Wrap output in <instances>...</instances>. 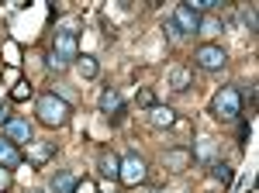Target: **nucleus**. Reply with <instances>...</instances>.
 Segmentation results:
<instances>
[{
    "label": "nucleus",
    "instance_id": "a878e982",
    "mask_svg": "<svg viewBox=\"0 0 259 193\" xmlns=\"http://www.w3.org/2000/svg\"><path fill=\"white\" fill-rule=\"evenodd\" d=\"M28 193H45V190H28Z\"/></svg>",
    "mask_w": 259,
    "mask_h": 193
},
{
    "label": "nucleus",
    "instance_id": "aec40b11",
    "mask_svg": "<svg viewBox=\"0 0 259 193\" xmlns=\"http://www.w3.org/2000/svg\"><path fill=\"white\" fill-rule=\"evenodd\" d=\"M135 104H139V107H145V111H149V107H152V104H156V93H152V90H149V86H142L139 93H135Z\"/></svg>",
    "mask_w": 259,
    "mask_h": 193
},
{
    "label": "nucleus",
    "instance_id": "2eb2a0df",
    "mask_svg": "<svg viewBox=\"0 0 259 193\" xmlns=\"http://www.w3.org/2000/svg\"><path fill=\"white\" fill-rule=\"evenodd\" d=\"M221 31H225L221 18H214V14L200 18V24H197V35H204V38H214V35H221Z\"/></svg>",
    "mask_w": 259,
    "mask_h": 193
},
{
    "label": "nucleus",
    "instance_id": "4be33fe9",
    "mask_svg": "<svg viewBox=\"0 0 259 193\" xmlns=\"http://www.w3.org/2000/svg\"><path fill=\"white\" fill-rule=\"evenodd\" d=\"M28 96H31V86H28V83H18V86L11 90V100H28Z\"/></svg>",
    "mask_w": 259,
    "mask_h": 193
},
{
    "label": "nucleus",
    "instance_id": "4468645a",
    "mask_svg": "<svg viewBox=\"0 0 259 193\" xmlns=\"http://www.w3.org/2000/svg\"><path fill=\"white\" fill-rule=\"evenodd\" d=\"M97 169H100V176H104V179H118L121 159H118L114 152H100V159H97Z\"/></svg>",
    "mask_w": 259,
    "mask_h": 193
},
{
    "label": "nucleus",
    "instance_id": "423d86ee",
    "mask_svg": "<svg viewBox=\"0 0 259 193\" xmlns=\"http://www.w3.org/2000/svg\"><path fill=\"white\" fill-rule=\"evenodd\" d=\"M4 138L14 141V145H31V141H35V131H31V124H28L24 117H11V121L4 124Z\"/></svg>",
    "mask_w": 259,
    "mask_h": 193
},
{
    "label": "nucleus",
    "instance_id": "b1692460",
    "mask_svg": "<svg viewBox=\"0 0 259 193\" xmlns=\"http://www.w3.org/2000/svg\"><path fill=\"white\" fill-rule=\"evenodd\" d=\"M245 141H249V124L242 121V124H239V145H245Z\"/></svg>",
    "mask_w": 259,
    "mask_h": 193
},
{
    "label": "nucleus",
    "instance_id": "f8f14e48",
    "mask_svg": "<svg viewBox=\"0 0 259 193\" xmlns=\"http://www.w3.org/2000/svg\"><path fill=\"white\" fill-rule=\"evenodd\" d=\"M97 107H100V114H114V117H118L121 114V93L114 90V86H104Z\"/></svg>",
    "mask_w": 259,
    "mask_h": 193
},
{
    "label": "nucleus",
    "instance_id": "f03ea898",
    "mask_svg": "<svg viewBox=\"0 0 259 193\" xmlns=\"http://www.w3.org/2000/svg\"><path fill=\"white\" fill-rule=\"evenodd\" d=\"M35 114H38V121L45 124V128H66L73 107H69L59 93H41L38 104H35Z\"/></svg>",
    "mask_w": 259,
    "mask_h": 193
},
{
    "label": "nucleus",
    "instance_id": "412c9836",
    "mask_svg": "<svg viewBox=\"0 0 259 193\" xmlns=\"http://www.w3.org/2000/svg\"><path fill=\"white\" fill-rule=\"evenodd\" d=\"M239 21L249 28V31H256V7H242V11H239Z\"/></svg>",
    "mask_w": 259,
    "mask_h": 193
},
{
    "label": "nucleus",
    "instance_id": "5701e85b",
    "mask_svg": "<svg viewBox=\"0 0 259 193\" xmlns=\"http://www.w3.org/2000/svg\"><path fill=\"white\" fill-rule=\"evenodd\" d=\"M73 193H97V183H94V179H76Z\"/></svg>",
    "mask_w": 259,
    "mask_h": 193
},
{
    "label": "nucleus",
    "instance_id": "a211bd4d",
    "mask_svg": "<svg viewBox=\"0 0 259 193\" xmlns=\"http://www.w3.org/2000/svg\"><path fill=\"white\" fill-rule=\"evenodd\" d=\"M211 176H214V183H221V186H232V166H228V162H218V159H214V162H211Z\"/></svg>",
    "mask_w": 259,
    "mask_h": 193
},
{
    "label": "nucleus",
    "instance_id": "f257e3e1",
    "mask_svg": "<svg viewBox=\"0 0 259 193\" xmlns=\"http://www.w3.org/2000/svg\"><path fill=\"white\" fill-rule=\"evenodd\" d=\"M80 59V41H76V28L73 24H66L56 31V38H52V49H49V69H56L62 73L69 62H76Z\"/></svg>",
    "mask_w": 259,
    "mask_h": 193
},
{
    "label": "nucleus",
    "instance_id": "6ab92c4d",
    "mask_svg": "<svg viewBox=\"0 0 259 193\" xmlns=\"http://www.w3.org/2000/svg\"><path fill=\"white\" fill-rule=\"evenodd\" d=\"M76 69H80V76H83V79L97 76V59H94V56H83V59H76Z\"/></svg>",
    "mask_w": 259,
    "mask_h": 193
},
{
    "label": "nucleus",
    "instance_id": "1a4fd4ad",
    "mask_svg": "<svg viewBox=\"0 0 259 193\" xmlns=\"http://www.w3.org/2000/svg\"><path fill=\"white\" fill-rule=\"evenodd\" d=\"M21 162H24V155L14 141H7V138L0 135V169H18Z\"/></svg>",
    "mask_w": 259,
    "mask_h": 193
},
{
    "label": "nucleus",
    "instance_id": "6e6552de",
    "mask_svg": "<svg viewBox=\"0 0 259 193\" xmlns=\"http://www.w3.org/2000/svg\"><path fill=\"white\" fill-rule=\"evenodd\" d=\"M162 162H166V169H173V173H183L190 162H194V155L187 145H177V149H169V152L162 155Z\"/></svg>",
    "mask_w": 259,
    "mask_h": 193
},
{
    "label": "nucleus",
    "instance_id": "39448f33",
    "mask_svg": "<svg viewBox=\"0 0 259 193\" xmlns=\"http://www.w3.org/2000/svg\"><path fill=\"white\" fill-rule=\"evenodd\" d=\"M194 62H197L200 69L214 73V69H221V66L228 62V52H225L221 45H214V41H207V45H200L197 52H194Z\"/></svg>",
    "mask_w": 259,
    "mask_h": 193
},
{
    "label": "nucleus",
    "instance_id": "f3484780",
    "mask_svg": "<svg viewBox=\"0 0 259 193\" xmlns=\"http://www.w3.org/2000/svg\"><path fill=\"white\" fill-rule=\"evenodd\" d=\"M169 86H173L177 93L190 90V69H187V66H177V69L169 73Z\"/></svg>",
    "mask_w": 259,
    "mask_h": 193
},
{
    "label": "nucleus",
    "instance_id": "7ed1b4c3",
    "mask_svg": "<svg viewBox=\"0 0 259 193\" xmlns=\"http://www.w3.org/2000/svg\"><path fill=\"white\" fill-rule=\"evenodd\" d=\"M211 114L218 117L221 124H232V121H239L242 114V96L235 86H221L218 93H214V100H211Z\"/></svg>",
    "mask_w": 259,
    "mask_h": 193
},
{
    "label": "nucleus",
    "instance_id": "0eeeda50",
    "mask_svg": "<svg viewBox=\"0 0 259 193\" xmlns=\"http://www.w3.org/2000/svg\"><path fill=\"white\" fill-rule=\"evenodd\" d=\"M173 28H177L180 31V38H183V35H197V24H200V14L197 11H190V7H187V4H180L177 11H173Z\"/></svg>",
    "mask_w": 259,
    "mask_h": 193
},
{
    "label": "nucleus",
    "instance_id": "9d476101",
    "mask_svg": "<svg viewBox=\"0 0 259 193\" xmlns=\"http://www.w3.org/2000/svg\"><path fill=\"white\" fill-rule=\"evenodd\" d=\"M149 124L152 128H173L177 124V111L166 107V104H152L149 107Z\"/></svg>",
    "mask_w": 259,
    "mask_h": 193
},
{
    "label": "nucleus",
    "instance_id": "dca6fc26",
    "mask_svg": "<svg viewBox=\"0 0 259 193\" xmlns=\"http://www.w3.org/2000/svg\"><path fill=\"white\" fill-rule=\"evenodd\" d=\"M190 155L197 162H214V138H200L197 149H190Z\"/></svg>",
    "mask_w": 259,
    "mask_h": 193
},
{
    "label": "nucleus",
    "instance_id": "ddd939ff",
    "mask_svg": "<svg viewBox=\"0 0 259 193\" xmlns=\"http://www.w3.org/2000/svg\"><path fill=\"white\" fill-rule=\"evenodd\" d=\"M52 155H56V141H31V145H28V159H31L35 166H45Z\"/></svg>",
    "mask_w": 259,
    "mask_h": 193
},
{
    "label": "nucleus",
    "instance_id": "393cba45",
    "mask_svg": "<svg viewBox=\"0 0 259 193\" xmlns=\"http://www.w3.org/2000/svg\"><path fill=\"white\" fill-rule=\"evenodd\" d=\"M11 186V169H0V190Z\"/></svg>",
    "mask_w": 259,
    "mask_h": 193
},
{
    "label": "nucleus",
    "instance_id": "bb28decb",
    "mask_svg": "<svg viewBox=\"0 0 259 193\" xmlns=\"http://www.w3.org/2000/svg\"><path fill=\"white\" fill-rule=\"evenodd\" d=\"M149 193H162V190H149Z\"/></svg>",
    "mask_w": 259,
    "mask_h": 193
},
{
    "label": "nucleus",
    "instance_id": "9b49d317",
    "mask_svg": "<svg viewBox=\"0 0 259 193\" xmlns=\"http://www.w3.org/2000/svg\"><path fill=\"white\" fill-rule=\"evenodd\" d=\"M76 186V176L69 173V169H56V173L49 176V190L52 193H73Z\"/></svg>",
    "mask_w": 259,
    "mask_h": 193
},
{
    "label": "nucleus",
    "instance_id": "20e7f679",
    "mask_svg": "<svg viewBox=\"0 0 259 193\" xmlns=\"http://www.w3.org/2000/svg\"><path fill=\"white\" fill-rule=\"evenodd\" d=\"M118 179L124 183V186H139V183H145V179H149V162H145L139 152H128L124 159H121Z\"/></svg>",
    "mask_w": 259,
    "mask_h": 193
}]
</instances>
